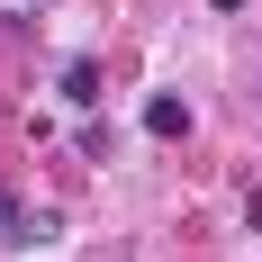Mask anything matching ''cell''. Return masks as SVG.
I'll list each match as a JSON object with an SVG mask.
<instances>
[{
	"instance_id": "obj_1",
	"label": "cell",
	"mask_w": 262,
	"mask_h": 262,
	"mask_svg": "<svg viewBox=\"0 0 262 262\" xmlns=\"http://www.w3.org/2000/svg\"><path fill=\"white\" fill-rule=\"evenodd\" d=\"M145 136H163V145H172V136H190V108L172 100V91H154V100H145Z\"/></svg>"
},
{
	"instance_id": "obj_2",
	"label": "cell",
	"mask_w": 262,
	"mask_h": 262,
	"mask_svg": "<svg viewBox=\"0 0 262 262\" xmlns=\"http://www.w3.org/2000/svg\"><path fill=\"white\" fill-rule=\"evenodd\" d=\"M63 100H73V108L100 100V63H91V54H81V63H63Z\"/></svg>"
}]
</instances>
